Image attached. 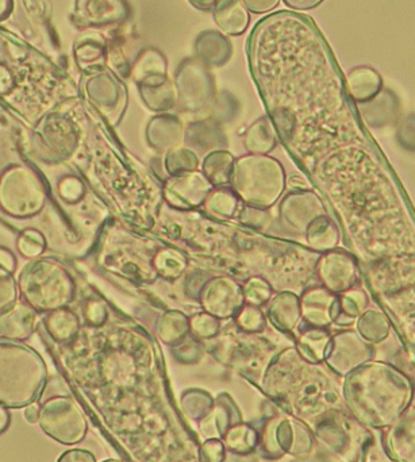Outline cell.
Masks as SVG:
<instances>
[{"label": "cell", "instance_id": "obj_21", "mask_svg": "<svg viewBox=\"0 0 415 462\" xmlns=\"http://www.w3.org/2000/svg\"><path fill=\"white\" fill-rule=\"evenodd\" d=\"M26 13L38 26H49L51 18V0H23Z\"/></svg>", "mask_w": 415, "mask_h": 462}, {"label": "cell", "instance_id": "obj_10", "mask_svg": "<svg viewBox=\"0 0 415 462\" xmlns=\"http://www.w3.org/2000/svg\"><path fill=\"white\" fill-rule=\"evenodd\" d=\"M175 79L179 95L184 103H202L213 95V76L199 60H183L176 70Z\"/></svg>", "mask_w": 415, "mask_h": 462}, {"label": "cell", "instance_id": "obj_25", "mask_svg": "<svg viewBox=\"0 0 415 462\" xmlns=\"http://www.w3.org/2000/svg\"><path fill=\"white\" fill-rule=\"evenodd\" d=\"M248 11L254 14H265L278 7L281 0H243Z\"/></svg>", "mask_w": 415, "mask_h": 462}, {"label": "cell", "instance_id": "obj_22", "mask_svg": "<svg viewBox=\"0 0 415 462\" xmlns=\"http://www.w3.org/2000/svg\"><path fill=\"white\" fill-rule=\"evenodd\" d=\"M18 296V285L13 273L0 266V312L15 303Z\"/></svg>", "mask_w": 415, "mask_h": 462}, {"label": "cell", "instance_id": "obj_28", "mask_svg": "<svg viewBox=\"0 0 415 462\" xmlns=\"http://www.w3.org/2000/svg\"><path fill=\"white\" fill-rule=\"evenodd\" d=\"M0 266L5 268V271L10 272L14 274L16 269V258L10 250L5 247L0 246Z\"/></svg>", "mask_w": 415, "mask_h": 462}, {"label": "cell", "instance_id": "obj_34", "mask_svg": "<svg viewBox=\"0 0 415 462\" xmlns=\"http://www.w3.org/2000/svg\"><path fill=\"white\" fill-rule=\"evenodd\" d=\"M102 462H124V461H121V460H114V458H110V460H105V461H102Z\"/></svg>", "mask_w": 415, "mask_h": 462}, {"label": "cell", "instance_id": "obj_26", "mask_svg": "<svg viewBox=\"0 0 415 462\" xmlns=\"http://www.w3.org/2000/svg\"><path fill=\"white\" fill-rule=\"evenodd\" d=\"M57 462H97V458L88 450L72 449L62 453Z\"/></svg>", "mask_w": 415, "mask_h": 462}, {"label": "cell", "instance_id": "obj_4", "mask_svg": "<svg viewBox=\"0 0 415 462\" xmlns=\"http://www.w3.org/2000/svg\"><path fill=\"white\" fill-rule=\"evenodd\" d=\"M19 293L35 311H54L69 303L73 284L65 269L48 258L32 260L18 279Z\"/></svg>", "mask_w": 415, "mask_h": 462}, {"label": "cell", "instance_id": "obj_23", "mask_svg": "<svg viewBox=\"0 0 415 462\" xmlns=\"http://www.w3.org/2000/svg\"><path fill=\"white\" fill-rule=\"evenodd\" d=\"M226 452V448L221 439H205V442L200 444V460L202 462H224Z\"/></svg>", "mask_w": 415, "mask_h": 462}, {"label": "cell", "instance_id": "obj_17", "mask_svg": "<svg viewBox=\"0 0 415 462\" xmlns=\"http://www.w3.org/2000/svg\"><path fill=\"white\" fill-rule=\"evenodd\" d=\"M346 86L354 99L363 102L378 94L382 87V79L373 68H355L346 78Z\"/></svg>", "mask_w": 415, "mask_h": 462}, {"label": "cell", "instance_id": "obj_20", "mask_svg": "<svg viewBox=\"0 0 415 462\" xmlns=\"http://www.w3.org/2000/svg\"><path fill=\"white\" fill-rule=\"evenodd\" d=\"M16 246L23 257L35 258L45 250V239L37 230L27 229L19 234Z\"/></svg>", "mask_w": 415, "mask_h": 462}, {"label": "cell", "instance_id": "obj_32", "mask_svg": "<svg viewBox=\"0 0 415 462\" xmlns=\"http://www.w3.org/2000/svg\"><path fill=\"white\" fill-rule=\"evenodd\" d=\"M14 10V0H0V22L7 21Z\"/></svg>", "mask_w": 415, "mask_h": 462}, {"label": "cell", "instance_id": "obj_16", "mask_svg": "<svg viewBox=\"0 0 415 462\" xmlns=\"http://www.w3.org/2000/svg\"><path fill=\"white\" fill-rule=\"evenodd\" d=\"M259 441V430H257L256 425L244 422V420L230 428L222 439L227 452L235 453V455L256 453Z\"/></svg>", "mask_w": 415, "mask_h": 462}, {"label": "cell", "instance_id": "obj_8", "mask_svg": "<svg viewBox=\"0 0 415 462\" xmlns=\"http://www.w3.org/2000/svg\"><path fill=\"white\" fill-rule=\"evenodd\" d=\"M130 15L127 0H75L70 22L76 29L95 30L124 23Z\"/></svg>", "mask_w": 415, "mask_h": 462}, {"label": "cell", "instance_id": "obj_18", "mask_svg": "<svg viewBox=\"0 0 415 462\" xmlns=\"http://www.w3.org/2000/svg\"><path fill=\"white\" fill-rule=\"evenodd\" d=\"M214 403L216 399L208 391L192 388L181 395L180 409L189 420L199 423L210 414Z\"/></svg>", "mask_w": 415, "mask_h": 462}, {"label": "cell", "instance_id": "obj_33", "mask_svg": "<svg viewBox=\"0 0 415 462\" xmlns=\"http://www.w3.org/2000/svg\"><path fill=\"white\" fill-rule=\"evenodd\" d=\"M8 425H10V415H8L5 407L0 406V433H3L8 428Z\"/></svg>", "mask_w": 415, "mask_h": 462}, {"label": "cell", "instance_id": "obj_30", "mask_svg": "<svg viewBox=\"0 0 415 462\" xmlns=\"http://www.w3.org/2000/svg\"><path fill=\"white\" fill-rule=\"evenodd\" d=\"M41 407L37 403L29 404L24 410V418L27 422L35 423L40 420Z\"/></svg>", "mask_w": 415, "mask_h": 462}, {"label": "cell", "instance_id": "obj_31", "mask_svg": "<svg viewBox=\"0 0 415 462\" xmlns=\"http://www.w3.org/2000/svg\"><path fill=\"white\" fill-rule=\"evenodd\" d=\"M189 3L192 5V7L197 8V10L211 11L214 7H216L218 0H189Z\"/></svg>", "mask_w": 415, "mask_h": 462}, {"label": "cell", "instance_id": "obj_7", "mask_svg": "<svg viewBox=\"0 0 415 462\" xmlns=\"http://www.w3.org/2000/svg\"><path fill=\"white\" fill-rule=\"evenodd\" d=\"M143 99L151 108H168L173 103V88L167 76V59L157 49H143L132 69Z\"/></svg>", "mask_w": 415, "mask_h": 462}, {"label": "cell", "instance_id": "obj_13", "mask_svg": "<svg viewBox=\"0 0 415 462\" xmlns=\"http://www.w3.org/2000/svg\"><path fill=\"white\" fill-rule=\"evenodd\" d=\"M37 326V314L26 301H18L0 312V339L24 341L32 337Z\"/></svg>", "mask_w": 415, "mask_h": 462}, {"label": "cell", "instance_id": "obj_14", "mask_svg": "<svg viewBox=\"0 0 415 462\" xmlns=\"http://www.w3.org/2000/svg\"><path fill=\"white\" fill-rule=\"evenodd\" d=\"M198 60L210 67H222L232 59L233 46L229 38L216 30H205L198 34L194 45Z\"/></svg>", "mask_w": 415, "mask_h": 462}, {"label": "cell", "instance_id": "obj_2", "mask_svg": "<svg viewBox=\"0 0 415 462\" xmlns=\"http://www.w3.org/2000/svg\"><path fill=\"white\" fill-rule=\"evenodd\" d=\"M48 379V369L35 350L0 341V406L22 409L35 403Z\"/></svg>", "mask_w": 415, "mask_h": 462}, {"label": "cell", "instance_id": "obj_12", "mask_svg": "<svg viewBox=\"0 0 415 462\" xmlns=\"http://www.w3.org/2000/svg\"><path fill=\"white\" fill-rule=\"evenodd\" d=\"M243 414L238 409L237 403L233 401L229 393H221L216 399L213 410L210 414L198 423L200 434L205 439H221L230 428L243 422Z\"/></svg>", "mask_w": 415, "mask_h": 462}, {"label": "cell", "instance_id": "obj_24", "mask_svg": "<svg viewBox=\"0 0 415 462\" xmlns=\"http://www.w3.org/2000/svg\"><path fill=\"white\" fill-rule=\"evenodd\" d=\"M15 86L16 78L13 70L5 62H0V97L11 94Z\"/></svg>", "mask_w": 415, "mask_h": 462}, {"label": "cell", "instance_id": "obj_27", "mask_svg": "<svg viewBox=\"0 0 415 462\" xmlns=\"http://www.w3.org/2000/svg\"><path fill=\"white\" fill-rule=\"evenodd\" d=\"M287 7L294 11L313 10L321 5L324 0H283Z\"/></svg>", "mask_w": 415, "mask_h": 462}, {"label": "cell", "instance_id": "obj_5", "mask_svg": "<svg viewBox=\"0 0 415 462\" xmlns=\"http://www.w3.org/2000/svg\"><path fill=\"white\" fill-rule=\"evenodd\" d=\"M46 192L40 176L15 165L0 176V208L14 218H30L42 210Z\"/></svg>", "mask_w": 415, "mask_h": 462}, {"label": "cell", "instance_id": "obj_15", "mask_svg": "<svg viewBox=\"0 0 415 462\" xmlns=\"http://www.w3.org/2000/svg\"><path fill=\"white\" fill-rule=\"evenodd\" d=\"M213 16L217 26L229 35L243 34L251 22L243 0H218L213 8Z\"/></svg>", "mask_w": 415, "mask_h": 462}, {"label": "cell", "instance_id": "obj_1", "mask_svg": "<svg viewBox=\"0 0 415 462\" xmlns=\"http://www.w3.org/2000/svg\"><path fill=\"white\" fill-rule=\"evenodd\" d=\"M260 388L279 410L310 429L330 411L346 410L344 399L327 376H292L281 357L268 366Z\"/></svg>", "mask_w": 415, "mask_h": 462}, {"label": "cell", "instance_id": "obj_3", "mask_svg": "<svg viewBox=\"0 0 415 462\" xmlns=\"http://www.w3.org/2000/svg\"><path fill=\"white\" fill-rule=\"evenodd\" d=\"M257 455L264 460L278 461L290 455L295 458L310 457L316 449L313 431L302 420L286 414L273 404L272 411L265 412L259 426Z\"/></svg>", "mask_w": 415, "mask_h": 462}, {"label": "cell", "instance_id": "obj_11", "mask_svg": "<svg viewBox=\"0 0 415 462\" xmlns=\"http://www.w3.org/2000/svg\"><path fill=\"white\" fill-rule=\"evenodd\" d=\"M73 59L83 73L103 69L107 65L108 42L95 30H84L73 42Z\"/></svg>", "mask_w": 415, "mask_h": 462}, {"label": "cell", "instance_id": "obj_9", "mask_svg": "<svg viewBox=\"0 0 415 462\" xmlns=\"http://www.w3.org/2000/svg\"><path fill=\"white\" fill-rule=\"evenodd\" d=\"M84 91L91 102L102 110H124L126 105V88L124 83L107 68L84 73L81 79Z\"/></svg>", "mask_w": 415, "mask_h": 462}, {"label": "cell", "instance_id": "obj_19", "mask_svg": "<svg viewBox=\"0 0 415 462\" xmlns=\"http://www.w3.org/2000/svg\"><path fill=\"white\" fill-rule=\"evenodd\" d=\"M45 326L49 334L56 341L64 342L75 336L78 322L75 314L68 311V310L59 309L54 310L45 318Z\"/></svg>", "mask_w": 415, "mask_h": 462}, {"label": "cell", "instance_id": "obj_29", "mask_svg": "<svg viewBox=\"0 0 415 462\" xmlns=\"http://www.w3.org/2000/svg\"><path fill=\"white\" fill-rule=\"evenodd\" d=\"M224 462H260L257 453L252 455H235V453L226 452Z\"/></svg>", "mask_w": 415, "mask_h": 462}, {"label": "cell", "instance_id": "obj_6", "mask_svg": "<svg viewBox=\"0 0 415 462\" xmlns=\"http://www.w3.org/2000/svg\"><path fill=\"white\" fill-rule=\"evenodd\" d=\"M38 423L46 436L62 445L78 444L88 430L84 412L67 396H57L46 402L41 407Z\"/></svg>", "mask_w": 415, "mask_h": 462}]
</instances>
